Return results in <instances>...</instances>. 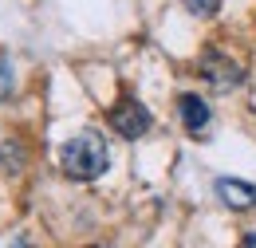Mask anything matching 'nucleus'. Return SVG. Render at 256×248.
I'll use <instances>...</instances> for the list:
<instances>
[{
  "label": "nucleus",
  "instance_id": "1",
  "mask_svg": "<svg viewBox=\"0 0 256 248\" xmlns=\"http://www.w3.org/2000/svg\"><path fill=\"white\" fill-rule=\"evenodd\" d=\"M60 166H64L67 178H75V182H95V178H102L106 166H110L106 138H102L98 130H79L75 138H67V142H64Z\"/></svg>",
  "mask_w": 256,
  "mask_h": 248
},
{
  "label": "nucleus",
  "instance_id": "2",
  "mask_svg": "<svg viewBox=\"0 0 256 248\" xmlns=\"http://www.w3.org/2000/svg\"><path fill=\"white\" fill-rule=\"evenodd\" d=\"M110 126H114V134H122V138H142V134L150 130V110H146L138 98H122V102L110 110Z\"/></svg>",
  "mask_w": 256,
  "mask_h": 248
},
{
  "label": "nucleus",
  "instance_id": "3",
  "mask_svg": "<svg viewBox=\"0 0 256 248\" xmlns=\"http://www.w3.org/2000/svg\"><path fill=\"white\" fill-rule=\"evenodd\" d=\"M201 75L217 87V91H228V87H236L240 79H244V71H240V63L221 56V52H205L201 56Z\"/></svg>",
  "mask_w": 256,
  "mask_h": 248
},
{
  "label": "nucleus",
  "instance_id": "4",
  "mask_svg": "<svg viewBox=\"0 0 256 248\" xmlns=\"http://www.w3.org/2000/svg\"><path fill=\"white\" fill-rule=\"evenodd\" d=\"M178 114H182V122H186V130H190L193 138H205L213 110H209V102H205L201 94H182V98H178Z\"/></svg>",
  "mask_w": 256,
  "mask_h": 248
},
{
  "label": "nucleus",
  "instance_id": "5",
  "mask_svg": "<svg viewBox=\"0 0 256 248\" xmlns=\"http://www.w3.org/2000/svg\"><path fill=\"white\" fill-rule=\"evenodd\" d=\"M217 193L228 209H252L256 205V186L252 182H236V178H221L217 182Z\"/></svg>",
  "mask_w": 256,
  "mask_h": 248
},
{
  "label": "nucleus",
  "instance_id": "6",
  "mask_svg": "<svg viewBox=\"0 0 256 248\" xmlns=\"http://www.w3.org/2000/svg\"><path fill=\"white\" fill-rule=\"evenodd\" d=\"M186 8H190L193 16H213L217 12V0H182Z\"/></svg>",
  "mask_w": 256,
  "mask_h": 248
},
{
  "label": "nucleus",
  "instance_id": "7",
  "mask_svg": "<svg viewBox=\"0 0 256 248\" xmlns=\"http://www.w3.org/2000/svg\"><path fill=\"white\" fill-rule=\"evenodd\" d=\"M8 91H12V63L0 56V98H4Z\"/></svg>",
  "mask_w": 256,
  "mask_h": 248
},
{
  "label": "nucleus",
  "instance_id": "8",
  "mask_svg": "<svg viewBox=\"0 0 256 248\" xmlns=\"http://www.w3.org/2000/svg\"><path fill=\"white\" fill-rule=\"evenodd\" d=\"M244 248H256V232H252V236H248V240H244Z\"/></svg>",
  "mask_w": 256,
  "mask_h": 248
}]
</instances>
